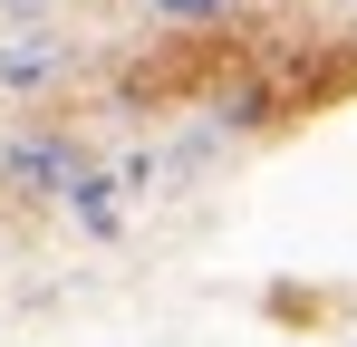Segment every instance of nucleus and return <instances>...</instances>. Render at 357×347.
<instances>
[{
  "instance_id": "obj_3",
  "label": "nucleus",
  "mask_w": 357,
  "mask_h": 347,
  "mask_svg": "<svg viewBox=\"0 0 357 347\" xmlns=\"http://www.w3.org/2000/svg\"><path fill=\"white\" fill-rule=\"evenodd\" d=\"M145 10H155V20H222L232 0H145Z\"/></svg>"
},
{
  "instance_id": "obj_2",
  "label": "nucleus",
  "mask_w": 357,
  "mask_h": 347,
  "mask_svg": "<svg viewBox=\"0 0 357 347\" xmlns=\"http://www.w3.org/2000/svg\"><path fill=\"white\" fill-rule=\"evenodd\" d=\"M59 68H68L59 29H0V87H49Z\"/></svg>"
},
{
  "instance_id": "obj_1",
  "label": "nucleus",
  "mask_w": 357,
  "mask_h": 347,
  "mask_svg": "<svg viewBox=\"0 0 357 347\" xmlns=\"http://www.w3.org/2000/svg\"><path fill=\"white\" fill-rule=\"evenodd\" d=\"M77 145H68V135H49V125H39V135H10V145H0V183H10V193H29V203H49V193H68V183H77Z\"/></svg>"
}]
</instances>
